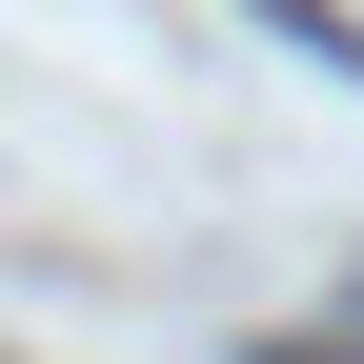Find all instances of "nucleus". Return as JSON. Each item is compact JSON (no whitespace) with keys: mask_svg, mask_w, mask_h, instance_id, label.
I'll list each match as a JSON object with an SVG mask.
<instances>
[{"mask_svg":"<svg viewBox=\"0 0 364 364\" xmlns=\"http://www.w3.org/2000/svg\"><path fill=\"white\" fill-rule=\"evenodd\" d=\"M243 364H364V344H243Z\"/></svg>","mask_w":364,"mask_h":364,"instance_id":"2","label":"nucleus"},{"mask_svg":"<svg viewBox=\"0 0 364 364\" xmlns=\"http://www.w3.org/2000/svg\"><path fill=\"white\" fill-rule=\"evenodd\" d=\"M263 21H284V41H324V61L364 81V21H344V0H263Z\"/></svg>","mask_w":364,"mask_h":364,"instance_id":"1","label":"nucleus"}]
</instances>
